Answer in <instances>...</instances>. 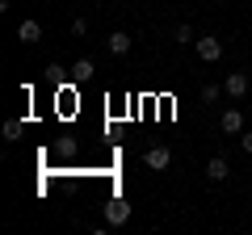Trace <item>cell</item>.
Instances as JSON below:
<instances>
[{
  "instance_id": "cell-3",
  "label": "cell",
  "mask_w": 252,
  "mask_h": 235,
  "mask_svg": "<svg viewBox=\"0 0 252 235\" xmlns=\"http://www.w3.org/2000/svg\"><path fill=\"white\" fill-rule=\"evenodd\" d=\"M227 176H231V168H227V160H223V155H210V160H206V181L223 185Z\"/></svg>"
},
{
  "instance_id": "cell-11",
  "label": "cell",
  "mask_w": 252,
  "mask_h": 235,
  "mask_svg": "<svg viewBox=\"0 0 252 235\" xmlns=\"http://www.w3.org/2000/svg\"><path fill=\"white\" fill-rule=\"evenodd\" d=\"M93 72H97V67H93V59H76V67H72V76H76V80H89Z\"/></svg>"
},
{
  "instance_id": "cell-1",
  "label": "cell",
  "mask_w": 252,
  "mask_h": 235,
  "mask_svg": "<svg viewBox=\"0 0 252 235\" xmlns=\"http://www.w3.org/2000/svg\"><path fill=\"white\" fill-rule=\"evenodd\" d=\"M193 51H198L202 63H219V59H223V38H215V34H198Z\"/></svg>"
},
{
  "instance_id": "cell-8",
  "label": "cell",
  "mask_w": 252,
  "mask_h": 235,
  "mask_svg": "<svg viewBox=\"0 0 252 235\" xmlns=\"http://www.w3.org/2000/svg\"><path fill=\"white\" fill-rule=\"evenodd\" d=\"M168 164H172V151H168V147H152V151H147V168L164 172Z\"/></svg>"
},
{
  "instance_id": "cell-12",
  "label": "cell",
  "mask_w": 252,
  "mask_h": 235,
  "mask_svg": "<svg viewBox=\"0 0 252 235\" xmlns=\"http://www.w3.org/2000/svg\"><path fill=\"white\" fill-rule=\"evenodd\" d=\"M219 97H223V88H219V84H206V88H202V101H206V105H215Z\"/></svg>"
},
{
  "instance_id": "cell-9",
  "label": "cell",
  "mask_w": 252,
  "mask_h": 235,
  "mask_svg": "<svg viewBox=\"0 0 252 235\" xmlns=\"http://www.w3.org/2000/svg\"><path fill=\"white\" fill-rule=\"evenodd\" d=\"M172 42H177V46H193V42H198L193 26H177V29H172Z\"/></svg>"
},
{
  "instance_id": "cell-10",
  "label": "cell",
  "mask_w": 252,
  "mask_h": 235,
  "mask_svg": "<svg viewBox=\"0 0 252 235\" xmlns=\"http://www.w3.org/2000/svg\"><path fill=\"white\" fill-rule=\"evenodd\" d=\"M21 130H26V122H21V118H9V122H4V139H9V143H17Z\"/></svg>"
},
{
  "instance_id": "cell-7",
  "label": "cell",
  "mask_w": 252,
  "mask_h": 235,
  "mask_svg": "<svg viewBox=\"0 0 252 235\" xmlns=\"http://www.w3.org/2000/svg\"><path fill=\"white\" fill-rule=\"evenodd\" d=\"M130 42H135V38L126 34V29H114V34L105 38V46H109V55H126V51H130Z\"/></svg>"
},
{
  "instance_id": "cell-6",
  "label": "cell",
  "mask_w": 252,
  "mask_h": 235,
  "mask_svg": "<svg viewBox=\"0 0 252 235\" xmlns=\"http://www.w3.org/2000/svg\"><path fill=\"white\" fill-rule=\"evenodd\" d=\"M126 218H130V206H126L122 198H118V202H109V206H105V223H109V227H122Z\"/></svg>"
},
{
  "instance_id": "cell-14",
  "label": "cell",
  "mask_w": 252,
  "mask_h": 235,
  "mask_svg": "<svg viewBox=\"0 0 252 235\" xmlns=\"http://www.w3.org/2000/svg\"><path fill=\"white\" fill-rule=\"evenodd\" d=\"M240 147H244V151L252 155V130H244V135H240Z\"/></svg>"
},
{
  "instance_id": "cell-2",
  "label": "cell",
  "mask_w": 252,
  "mask_h": 235,
  "mask_svg": "<svg viewBox=\"0 0 252 235\" xmlns=\"http://www.w3.org/2000/svg\"><path fill=\"white\" fill-rule=\"evenodd\" d=\"M223 92H227L231 101H244V97H248V76H244V72H227Z\"/></svg>"
},
{
  "instance_id": "cell-4",
  "label": "cell",
  "mask_w": 252,
  "mask_h": 235,
  "mask_svg": "<svg viewBox=\"0 0 252 235\" xmlns=\"http://www.w3.org/2000/svg\"><path fill=\"white\" fill-rule=\"evenodd\" d=\"M219 126H223V135H244V114L240 109H223Z\"/></svg>"
},
{
  "instance_id": "cell-5",
  "label": "cell",
  "mask_w": 252,
  "mask_h": 235,
  "mask_svg": "<svg viewBox=\"0 0 252 235\" xmlns=\"http://www.w3.org/2000/svg\"><path fill=\"white\" fill-rule=\"evenodd\" d=\"M17 38H21V42H26V46L42 42V26H38L34 17H26V21H21V26H17Z\"/></svg>"
},
{
  "instance_id": "cell-13",
  "label": "cell",
  "mask_w": 252,
  "mask_h": 235,
  "mask_svg": "<svg viewBox=\"0 0 252 235\" xmlns=\"http://www.w3.org/2000/svg\"><path fill=\"white\" fill-rule=\"evenodd\" d=\"M72 34H76V38H84V34H89V21L76 17V21H72Z\"/></svg>"
}]
</instances>
